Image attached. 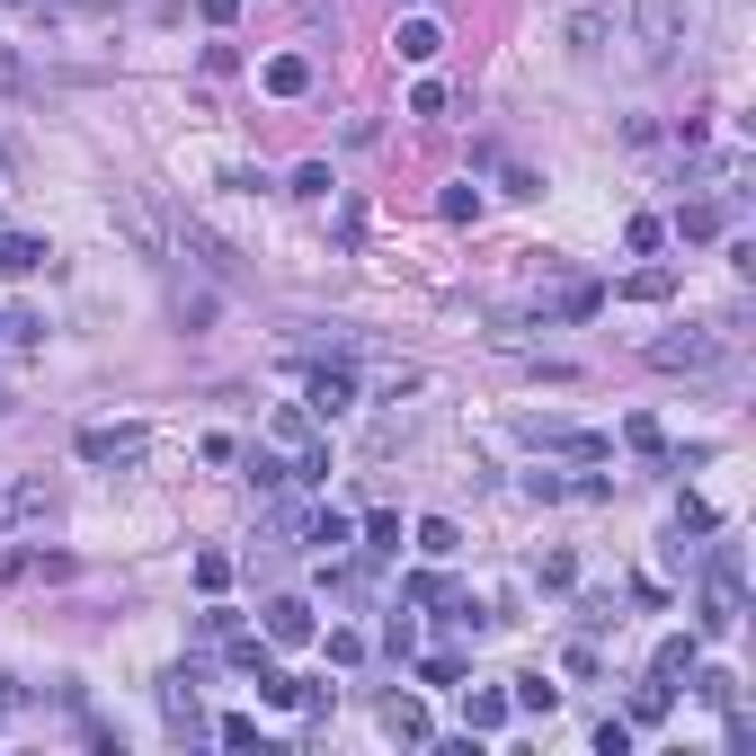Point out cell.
Wrapping results in <instances>:
<instances>
[{
	"label": "cell",
	"mask_w": 756,
	"mask_h": 756,
	"mask_svg": "<svg viewBox=\"0 0 756 756\" xmlns=\"http://www.w3.org/2000/svg\"><path fill=\"white\" fill-rule=\"evenodd\" d=\"M0 10H19V0H0Z\"/></svg>",
	"instance_id": "21"
},
{
	"label": "cell",
	"mask_w": 756,
	"mask_h": 756,
	"mask_svg": "<svg viewBox=\"0 0 756 756\" xmlns=\"http://www.w3.org/2000/svg\"><path fill=\"white\" fill-rule=\"evenodd\" d=\"M419 553H428V561H445V553H454V525H445V516H428V525H419Z\"/></svg>",
	"instance_id": "17"
},
{
	"label": "cell",
	"mask_w": 756,
	"mask_h": 756,
	"mask_svg": "<svg viewBox=\"0 0 756 756\" xmlns=\"http://www.w3.org/2000/svg\"><path fill=\"white\" fill-rule=\"evenodd\" d=\"M561 695H553V685H543V676H516V712H553Z\"/></svg>",
	"instance_id": "15"
},
{
	"label": "cell",
	"mask_w": 756,
	"mask_h": 756,
	"mask_svg": "<svg viewBox=\"0 0 756 756\" xmlns=\"http://www.w3.org/2000/svg\"><path fill=\"white\" fill-rule=\"evenodd\" d=\"M277 445H294V454L312 445V409H277Z\"/></svg>",
	"instance_id": "13"
},
{
	"label": "cell",
	"mask_w": 756,
	"mask_h": 756,
	"mask_svg": "<svg viewBox=\"0 0 756 756\" xmlns=\"http://www.w3.org/2000/svg\"><path fill=\"white\" fill-rule=\"evenodd\" d=\"M303 543H321V553H338V543H348V516H303Z\"/></svg>",
	"instance_id": "12"
},
{
	"label": "cell",
	"mask_w": 756,
	"mask_h": 756,
	"mask_svg": "<svg viewBox=\"0 0 756 756\" xmlns=\"http://www.w3.org/2000/svg\"><path fill=\"white\" fill-rule=\"evenodd\" d=\"M348 400H357V374H338V365H321V374H312V409H321V419H338Z\"/></svg>",
	"instance_id": "6"
},
{
	"label": "cell",
	"mask_w": 756,
	"mask_h": 756,
	"mask_svg": "<svg viewBox=\"0 0 756 756\" xmlns=\"http://www.w3.org/2000/svg\"><path fill=\"white\" fill-rule=\"evenodd\" d=\"M143 428H81V463H143Z\"/></svg>",
	"instance_id": "4"
},
{
	"label": "cell",
	"mask_w": 756,
	"mask_h": 756,
	"mask_svg": "<svg viewBox=\"0 0 756 756\" xmlns=\"http://www.w3.org/2000/svg\"><path fill=\"white\" fill-rule=\"evenodd\" d=\"M738 624V553L721 543L712 553V588H703V632H730Z\"/></svg>",
	"instance_id": "3"
},
{
	"label": "cell",
	"mask_w": 756,
	"mask_h": 756,
	"mask_svg": "<svg viewBox=\"0 0 756 756\" xmlns=\"http://www.w3.org/2000/svg\"><path fill=\"white\" fill-rule=\"evenodd\" d=\"M267 641H286V650L312 641V605L303 596H277V605H267Z\"/></svg>",
	"instance_id": "5"
},
{
	"label": "cell",
	"mask_w": 756,
	"mask_h": 756,
	"mask_svg": "<svg viewBox=\"0 0 756 756\" xmlns=\"http://www.w3.org/2000/svg\"><path fill=\"white\" fill-rule=\"evenodd\" d=\"M267 90H277V98H303V90H312V62H303V54H277V62H267Z\"/></svg>",
	"instance_id": "8"
},
{
	"label": "cell",
	"mask_w": 756,
	"mask_h": 756,
	"mask_svg": "<svg viewBox=\"0 0 756 756\" xmlns=\"http://www.w3.org/2000/svg\"><path fill=\"white\" fill-rule=\"evenodd\" d=\"M463 721H472V730H499L508 703H499V695H463Z\"/></svg>",
	"instance_id": "14"
},
{
	"label": "cell",
	"mask_w": 756,
	"mask_h": 756,
	"mask_svg": "<svg viewBox=\"0 0 756 756\" xmlns=\"http://www.w3.org/2000/svg\"><path fill=\"white\" fill-rule=\"evenodd\" d=\"M650 365H667V374H712V365H721V329H685V338H650Z\"/></svg>",
	"instance_id": "2"
},
{
	"label": "cell",
	"mask_w": 756,
	"mask_h": 756,
	"mask_svg": "<svg viewBox=\"0 0 756 756\" xmlns=\"http://www.w3.org/2000/svg\"><path fill=\"white\" fill-rule=\"evenodd\" d=\"M45 258H54V249H45V241H27V232H10V241H0V267H10V277H36Z\"/></svg>",
	"instance_id": "9"
},
{
	"label": "cell",
	"mask_w": 756,
	"mask_h": 756,
	"mask_svg": "<svg viewBox=\"0 0 756 756\" xmlns=\"http://www.w3.org/2000/svg\"><path fill=\"white\" fill-rule=\"evenodd\" d=\"M667 286H676V277H667V267H641V277H632V286H624V294H641V303H659V294H667Z\"/></svg>",
	"instance_id": "20"
},
{
	"label": "cell",
	"mask_w": 756,
	"mask_h": 756,
	"mask_svg": "<svg viewBox=\"0 0 756 756\" xmlns=\"http://www.w3.org/2000/svg\"><path fill=\"white\" fill-rule=\"evenodd\" d=\"M534 579H543V588H570L579 570H570V553H543V561H534Z\"/></svg>",
	"instance_id": "19"
},
{
	"label": "cell",
	"mask_w": 756,
	"mask_h": 756,
	"mask_svg": "<svg viewBox=\"0 0 756 756\" xmlns=\"http://www.w3.org/2000/svg\"><path fill=\"white\" fill-rule=\"evenodd\" d=\"M365 553H400V516H365Z\"/></svg>",
	"instance_id": "16"
},
{
	"label": "cell",
	"mask_w": 756,
	"mask_h": 756,
	"mask_svg": "<svg viewBox=\"0 0 756 756\" xmlns=\"http://www.w3.org/2000/svg\"><path fill=\"white\" fill-rule=\"evenodd\" d=\"M632 45H641L650 62H667V54L685 45V0H632Z\"/></svg>",
	"instance_id": "1"
},
{
	"label": "cell",
	"mask_w": 756,
	"mask_h": 756,
	"mask_svg": "<svg viewBox=\"0 0 756 756\" xmlns=\"http://www.w3.org/2000/svg\"><path fill=\"white\" fill-rule=\"evenodd\" d=\"M570 45H579V54H596V45H605V19H596V10H579V19H570Z\"/></svg>",
	"instance_id": "18"
},
{
	"label": "cell",
	"mask_w": 756,
	"mask_h": 756,
	"mask_svg": "<svg viewBox=\"0 0 756 756\" xmlns=\"http://www.w3.org/2000/svg\"><path fill=\"white\" fill-rule=\"evenodd\" d=\"M383 730L419 747V738H428V712H419V703H383Z\"/></svg>",
	"instance_id": "10"
},
{
	"label": "cell",
	"mask_w": 756,
	"mask_h": 756,
	"mask_svg": "<svg viewBox=\"0 0 756 756\" xmlns=\"http://www.w3.org/2000/svg\"><path fill=\"white\" fill-rule=\"evenodd\" d=\"M676 232H685V241H712V232H721V205H685Z\"/></svg>",
	"instance_id": "11"
},
{
	"label": "cell",
	"mask_w": 756,
	"mask_h": 756,
	"mask_svg": "<svg viewBox=\"0 0 756 756\" xmlns=\"http://www.w3.org/2000/svg\"><path fill=\"white\" fill-rule=\"evenodd\" d=\"M437 45H445V36H437V19H400V27H392V54H400V62H428Z\"/></svg>",
	"instance_id": "7"
}]
</instances>
